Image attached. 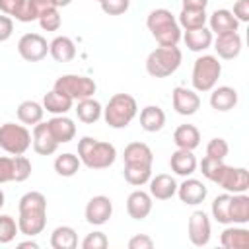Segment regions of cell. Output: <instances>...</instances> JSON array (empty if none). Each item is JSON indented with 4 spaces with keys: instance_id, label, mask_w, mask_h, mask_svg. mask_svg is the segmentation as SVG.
Segmentation results:
<instances>
[{
    "instance_id": "1",
    "label": "cell",
    "mask_w": 249,
    "mask_h": 249,
    "mask_svg": "<svg viewBox=\"0 0 249 249\" xmlns=\"http://www.w3.org/2000/svg\"><path fill=\"white\" fill-rule=\"evenodd\" d=\"M18 228L27 237L39 235L47 226V198L39 191H29L18 204Z\"/></svg>"
},
{
    "instance_id": "2",
    "label": "cell",
    "mask_w": 249,
    "mask_h": 249,
    "mask_svg": "<svg viewBox=\"0 0 249 249\" xmlns=\"http://www.w3.org/2000/svg\"><path fill=\"white\" fill-rule=\"evenodd\" d=\"M78 158L88 169H107L117 160V148L111 142L82 136L78 140Z\"/></svg>"
},
{
    "instance_id": "3",
    "label": "cell",
    "mask_w": 249,
    "mask_h": 249,
    "mask_svg": "<svg viewBox=\"0 0 249 249\" xmlns=\"http://www.w3.org/2000/svg\"><path fill=\"white\" fill-rule=\"evenodd\" d=\"M146 27L161 47H173L181 41V27L177 18L167 8H156L146 18Z\"/></svg>"
},
{
    "instance_id": "4",
    "label": "cell",
    "mask_w": 249,
    "mask_h": 249,
    "mask_svg": "<svg viewBox=\"0 0 249 249\" xmlns=\"http://www.w3.org/2000/svg\"><path fill=\"white\" fill-rule=\"evenodd\" d=\"M138 115V103L130 93H115L103 107V119L111 128H126Z\"/></svg>"
},
{
    "instance_id": "5",
    "label": "cell",
    "mask_w": 249,
    "mask_h": 249,
    "mask_svg": "<svg viewBox=\"0 0 249 249\" xmlns=\"http://www.w3.org/2000/svg\"><path fill=\"white\" fill-rule=\"evenodd\" d=\"M181 60H183V53L177 45H173V47L160 45L148 54L146 72L152 78H167L177 72V68L181 66Z\"/></svg>"
},
{
    "instance_id": "6",
    "label": "cell",
    "mask_w": 249,
    "mask_h": 249,
    "mask_svg": "<svg viewBox=\"0 0 249 249\" xmlns=\"http://www.w3.org/2000/svg\"><path fill=\"white\" fill-rule=\"evenodd\" d=\"M222 76V62L218 60V56L214 54H202L195 60L193 64V88L195 91H210L212 88H216L218 80Z\"/></svg>"
},
{
    "instance_id": "7",
    "label": "cell",
    "mask_w": 249,
    "mask_h": 249,
    "mask_svg": "<svg viewBox=\"0 0 249 249\" xmlns=\"http://www.w3.org/2000/svg\"><path fill=\"white\" fill-rule=\"evenodd\" d=\"M31 146V132L25 124L4 123L0 126V148L10 156H21Z\"/></svg>"
},
{
    "instance_id": "8",
    "label": "cell",
    "mask_w": 249,
    "mask_h": 249,
    "mask_svg": "<svg viewBox=\"0 0 249 249\" xmlns=\"http://www.w3.org/2000/svg\"><path fill=\"white\" fill-rule=\"evenodd\" d=\"M53 88L56 91L66 93L72 101H80V99H86V97H93V93L97 89V84L91 78L82 76V74H64V76L56 78Z\"/></svg>"
},
{
    "instance_id": "9",
    "label": "cell",
    "mask_w": 249,
    "mask_h": 249,
    "mask_svg": "<svg viewBox=\"0 0 249 249\" xmlns=\"http://www.w3.org/2000/svg\"><path fill=\"white\" fill-rule=\"evenodd\" d=\"M18 53L27 62H41L49 54V43L41 33H25L18 41Z\"/></svg>"
},
{
    "instance_id": "10",
    "label": "cell",
    "mask_w": 249,
    "mask_h": 249,
    "mask_svg": "<svg viewBox=\"0 0 249 249\" xmlns=\"http://www.w3.org/2000/svg\"><path fill=\"white\" fill-rule=\"evenodd\" d=\"M218 187H222L226 193L237 195L245 193L249 189V171L245 167H233V165H224L220 175L214 181Z\"/></svg>"
},
{
    "instance_id": "11",
    "label": "cell",
    "mask_w": 249,
    "mask_h": 249,
    "mask_svg": "<svg viewBox=\"0 0 249 249\" xmlns=\"http://www.w3.org/2000/svg\"><path fill=\"white\" fill-rule=\"evenodd\" d=\"M187 233H189V241L196 247H204L210 241L212 235V226L208 220V214L204 210H195L189 216L187 222Z\"/></svg>"
},
{
    "instance_id": "12",
    "label": "cell",
    "mask_w": 249,
    "mask_h": 249,
    "mask_svg": "<svg viewBox=\"0 0 249 249\" xmlns=\"http://www.w3.org/2000/svg\"><path fill=\"white\" fill-rule=\"evenodd\" d=\"M86 222L91 226H103L109 222V218L113 216V202L109 196L105 195H95L88 200L86 210H84Z\"/></svg>"
},
{
    "instance_id": "13",
    "label": "cell",
    "mask_w": 249,
    "mask_h": 249,
    "mask_svg": "<svg viewBox=\"0 0 249 249\" xmlns=\"http://www.w3.org/2000/svg\"><path fill=\"white\" fill-rule=\"evenodd\" d=\"M171 103L173 109L183 115V117H191L200 109V97L195 89H189L185 86H177L171 91Z\"/></svg>"
},
{
    "instance_id": "14",
    "label": "cell",
    "mask_w": 249,
    "mask_h": 249,
    "mask_svg": "<svg viewBox=\"0 0 249 249\" xmlns=\"http://www.w3.org/2000/svg\"><path fill=\"white\" fill-rule=\"evenodd\" d=\"M179 200L187 206H196L200 202H204L206 195H208V189L202 181L195 179V177H185V181L181 185H177V193Z\"/></svg>"
},
{
    "instance_id": "15",
    "label": "cell",
    "mask_w": 249,
    "mask_h": 249,
    "mask_svg": "<svg viewBox=\"0 0 249 249\" xmlns=\"http://www.w3.org/2000/svg\"><path fill=\"white\" fill-rule=\"evenodd\" d=\"M212 45H214V51H216L218 58L233 60V58L239 56L241 47H243V41H241V35L237 31H233V33L216 35V39L212 41Z\"/></svg>"
},
{
    "instance_id": "16",
    "label": "cell",
    "mask_w": 249,
    "mask_h": 249,
    "mask_svg": "<svg viewBox=\"0 0 249 249\" xmlns=\"http://www.w3.org/2000/svg\"><path fill=\"white\" fill-rule=\"evenodd\" d=\"M31 144H33V150L39 154V156H51L56 152V148L60 146L54 136L51 134L47 123H37L33 126V132H31Z\"/></svg>"
},
{
    "instance_id": "17",
    "label": "cell",
    "mask_w": 249,
    "mask_h": 249,
    "mask_svg": "<svg viewBox=\"0 0 249 249\" xmlns=\"http://www.w3.org/2000/svg\"><path fill=\"white\" fill-rule=\"evenodd\" d=\"M126 212L132 220H144L150 216L152 212V195L142 191V189H136L128 195L126 198Z\"/></svg>"
},
{
    "instance_id": "18",
    "label": "cell",
    "mask_w": 249,
    "mask_h": 249,
    "mask_svg": "<svg viewBox=\"0 0 249 249\" xmlns=\"http://www.w3.org/2000/svg\"><path fill=\"white\" fill-rule=\"evenodd\" d=\"M123 161H124V165H148V167H152L154 152L144 142H130L124 146Z\"/></svg>"
},
{
    "instance_id": "19",
    "label": "cell",
    "mask_w": 249,
    "mask_h": 249,
    "mask_svg": "<svg viewBox=\"0 0 249 249\" xmlns=\"http://www.w3.org/2000/svg\"><path fill=\"white\" fill-rule=\"evenodd\" d=\"M239 21L233 18V14L226 8L214 10L208 16V29L212 31V35H224V33H233L237 31Z\"/></svg>"
},
{
    "instance_id": "20",
    "label": "cell",
    "mask_w": 249,
    "mask_h": 249,
    "mask_svg": "<svg viewBox=\"0 0 249 249\" xmlns=\"http://www.w3.org/2000/svg\"><path fill=\"white\" fill-rule=\"evenodd\" d=\"M169 167L175 175H181V177H191L196 167H198V161L193 154V150H181L177 148L171 158H169Z\"/></svg>"
},
{
    "instance_id": "21",
    "label": "cell",
    "mask_w": 249,
    "mask_h": 249,
    "mask_svg": "<svg viewBox=\"0 0 249 249\" xmlns=\"http://www.w3.org/2000/svg\"><path fill=\"white\" fill-rule=\"evenodd\" d=\"M210 107L214 111H220V113H226V111H231L235 105H237V89L231 88V86H218V88H212L210 89Z\"/></svg>"
},
{
    "instance_id": "22",
    "label": "cell",
    "mask_w": 249,
    "mask_h": 249,
    "mask_svg": "<svg viewBox=\"0 0 249 249\" xmlns=\"http://www.w3.org/2000/svg\"><path fill=\"white\" fill-rule=\"evenodd\" d=\"M47 126L58 144H68L76 136V124L66 115H54L51 121H47Z\"/></svg>"
},
{
    "instance_id": "23",
    "label": "cell",
    "mask_w": 249,
    "mask_h": 249,
    "mask_svg": "<svg viewBox=\"0 0 249 249\" xmlns=\"http://www.w3.org/2000/svg\"><path fill=\"white\" fill-rule=\"evenodd\" d=\"M150 195L156 200H169L177 193V181L167 173H158L156 177H150Z\"/></svg>"
},
{
    "instance_id": "24",
    "label": "cell",
    "mask_w": 249,
    "mask_h": 249,
    "mask_svg": "<svg viewBox=\"0 0 249 249\" xmlns=\"http://www.w3.org/2000/svg\"><path fill=\"white\" fill-rule=\"evenodd\" d=\"M181 39L185 41L187 49L193 51V53H202L206 49L212 47V41H214V35L212 31L204 25V27H198V29H189L181 35Z\"/></svg>"
},
{
    "instance_id": "25",
    "label": "cell",
    "mask_w": 249,
    "mask_h": 249,
    "mask_svg": "<svg viewBox=\"0 0 249 249\" xmlns=\"http://www.w3.org/2000/svg\"><path fill=\"white\" fill-rule=\"evenodd\" d=\"M43 109L47 111V113H53V115H66L70 109H72V105H74V101L66 95V93H62V91H56L54 88L51 89V91H47L45 95H43Z\"/></svg>"
},
{
    "instance_id": "26",
    "label": "cell",
    "mask_w": 249,
    "mask_h": 249,
    "mask_svg": "<svg viewBox=\"0 0 249 249\" xmlns=\"http://www.w3.org/2000/svg\"><path fill=\"white\" fill-rule=\"evenodd\" d=\"M220 243H222V247H226V249H249V230L230 224V226L222 231Z\"/></svg>"
},
{
    "instance_id": "27",
    "label": "cell",
    "mask_w": 249,
    "mask_h": 249,
    "mask_svg": "<svg viewBox=\"0 0 249 249\" xmlns=\"http://www.w3.org/2000/svg\"><path fill=\"white\" fill-rule=\"evenodd\" d=\"M49 54L56 62H70L76 56V45H74V41L70 37L58 35L49 43Z\"/></svg>"
},
{
    "instance_id": "28",
    "label": "cell",
    "mask_w": 249,
    "mask_h": 249,
    "mask_svg": "<svg viewBox=\"0 0 249 249\" xmlns=\"http://www.w3.org/2000/svg\"><path fill=\"white\" fill-rule=\"evenodd\" d=\"M74 111L78 115V121H82L86 124H93L103 117V107L93 97H86V99L76 101V109Z\"/></svg>"
},
{
    "instance_id": "29",
    "label": "cell",
    "mask_w": 249,
    "mask_h": 249,
    "mask_svg": "<svg viewBox=\"0 0 249 249\" xmlns=\"http://www.w3.org/2000/svg\"><path fill=\"white\" fill-rule=\"evenodd\" d=\"M173 142L181 150H196L200 144V132L195 124H179L173 132Z\"/></svg>"
},
{
    "instance_id": "30",
    "label": "cell",
    "mask_w": 249,
    "mask_h": 249,
    "mask_svg": "<svg viewBox=\"0 0 249 249\" xmlns=\"http://www.w3.org/2000/svg\"><path fill=\"white\" fill-rule=\"evenodd\" d=\"M165 124V113L158 105H146L140 111V126L146 132H158Z\"/></svg>"
},
{
    "instance_id": "31",
    "label": "cell",
    "mask_w": 249,
    "mask_h": 249,
    "mask_svg": "<svg viewBox=\"0 0 249 249\" xmlns=\"http://www.w3.org/2000/svg\"><path fill=\"white\" fill-rule=\"evenodd\" d=\"M16 115H18V119H19L21 124H31V126H35L37 123L43 121L45 109H43V105H41L39 101L25 99V101H21V103L18 105Z\"/></svg>"
},
{
    "instance_id": "32",
    "label": "cell",
    "mask_w": 249,
    "mask_h": 249,
    "mask_svg": "<svg viewBox=\"0 0 249 249\" xmlns=\"http://www.w3.org/2000/svg\"><path fill=\"white\" fill-rule=\"evenodd\" d=\"M51 247L53 249H76L78 247V233L72 226H58L51 233Z\"/></svg>"
},
{
    "instance_id": "33",
    "label": "cell",
    "mask_w": 249,
    "mask_h": 249,
    "mask_svg": "<svg viewBox=\"0 0 249 249\" xmlns=\"http://www.w3.org/2000/svg\"><path fill=\"white\" fill-rule=\"evenodd\" d=\"M230 218H231V224H239V226H245L249 222V196L245 193L231 195Z\"/></svg>"
},
{
    "instance_id": "34",
    "label": "cell",
    "mask_w": 249,
    "mask_h": 249,
    "mask_svg": "<svg viewBox=\"0 0 249 249\" xmlns=\"http://www.w3.org/2000/svg\"><path fill=\"white\" fill-rule=\"evenodd\" d=\"M206 21H208V14H206V10H193V8H181L179 18H177L179 27L185 29V31L204 27Z\"/></svg>"
},
{
    "instance_id": "35",
    "label": "cell",
    "mask_w": 249,
    "mask_h": 249,
    "mask_svg": "<svg viewBox=\"0 0 249 249\" xmlns=\"http://www.w3.org/2000/svg\"><path fill=\"white\" fill-rule=\"evenodd\" d=\"M53 165H54V171H56L60 177H74V175L78 173L82 161H80V158H78L76 154L66 152V154L56 156V160H54Z\"/></svg>"
},
{
    "instance_id": "36",
    "label": "cell",
    "mask_w": 249,
    "mask_h": 249,
    "mask_svg": "<svg viewBox=\"0 0 249 249\" xmlns=\"http://www.w3.org/2000/svg\"><path fill=\"white\" fill-rule=\"evenodd\" d=\"M230 200H231V193H222L218 195L214 200H212V218L218 222V224H224V226H230L231 224V218H230Z\"/></svg>"
},
{
    "instance_id": "37",
    "label": "cell",
    "mask_w": 249,
    "mask_h": 249,
    "mask_svg": "<svg viewBox=\"0 0 249 249\" xmlns=\"http://www.w3.org/2000/svg\"><path fill=\"white\" fill-rule=\"evenodd\" d=\"M123 175H124V181L132 187H142L150 181L152 177V167L148 165H124L123 169Z\"/></svg>"
},
{
    "instance_id": "38",
    "label": "cell",
    "mask_w": 249,
    "mask_h": 249,
    "mask_svg": "<svg viewBox=\"0 0 249 249\" xmlns=\"http://www.w3.org/2000/svg\"><path fill=\"white\" fill-rule=\"evenodd\" d=\"M54 2L53 0H25V10L21 16V23H29V21H37L39 16L43 12H47L49 8H53Z\"/></svg>"
},
{
    "instance_id": "39",
    "label": "cell",
    "mask_w": 249,
    "mask_h": 249,
    "mask_svg": "<svg viewBox=\"0 0 249 249\" xmlns=\"http://www.w3.org/2000/svg\"><path fill=\"white\" fill-rule=\"evenodd\" d=\"M18 233H19L18 222L10 214H0V245L12 243Z\"/></svg>"
},
{
    "instance_id": "40",
    "label": "cell",
    "mask_w": 249,
    "mask_h": 249,
    "mask_svg": "<svg viewBox=\"0 0 249 249\" xmlns=\"http://www.w3.org/2000/svg\"><path fill=\"white\" fill-rule=\"evenodd\" d=\"M37 21H39V25H41L43 31H58L60 25H62V18H60V12H58L56 6L49 8L47 12H43Z\"/></svg>"
},
{
    "instance_id": "41",
    "label": "cell",
    "mask_w": 249,
    "mask_h": 249,
    "mask_svg": "<svg viewBox=\"0 0 249 249\" xmlns=\"http://www.w3.org/2000/svg\"><path fill=\"white\" fill-rule=\"evenodd\" d=\"M200 165V173L208 179V181H216V177L220 175V171L224 169V160H216V158H210V156H204L202 161L198 163Z\"/></svg>"
},
{
    "instance_id": "42",
    "label": "cell",
    "mask_w": 249,
    "mask_h": 249,
    "mask_svg": "<svg viewBox=\"0 0 249 249\" xmlns=\"http://www.w3.org/2000/svg\"><path fill=\"white\" fill-rule=\"evenodd\" d=\"M31 175V161L21 154V156H14V181L16 183H23L27 181Z\"/></svg>"
},
{
    "instance_id": "43",
    "label": "cell",
    "mask_w": 249,
    "mask_h": 249,
    "mask_svg": "<svg viewBox=\"0 0 249 249\" xmlns=\"http://www.w3.org/2000/svg\"><path fill=\"white\" fill-rule=\"evenodd\" d=\"M23 10H25V0H0V12L10 16L12 19L16 18L18 21H21Z\"/></svg>"
},
{
    "instance_id": "44",
    "label": "cell",
    "mask_w": 249,
    "mask_h": 249,
    "mask_svg": "<svg viewBox=\"0 0 249 249\" xmlns=\"http://www.w3.org/2000/svg\"><path fill=\"white\" fill-rule=\"evenodd\" d=\"M230 154V146L224 138H212L206 144V156L216 158V160H226V156Z\"/></svg>"
},
{
    "instance_id": "45",
    "label": "cell",
    "mask_w": 249,
    "mask_h": 249,
    "mask_svg": "<svg viewBox=\"0 0 249 249\" xmlns=\"http://www.w3.org/2000/svg\"><path fill=\"white\" fill-rule=\"evenodd\" d=\"M109 239L103 231H91L82 239V249H105Z\"/></svg>"
},
{
    "instance_id": "46",
    "label": "cell",
    "mask_w": 249,
    "mask_h": 249,
    "mask_svg": "<svg viewBox=\"0 0 249 249\" xmlns=\"http://www.w3.org/2000/svg\"><path fill=\"white\" fill-rule=\"evenodd\" d=\"M99 6L107 16H121L130 8V0H101Z\"/></svg>"
},
{
    "instance_id": "47",
    "label": "cell",
    "mask_w": 249,
    "mask_h": 249,
    "mask_svg": "<svg viewBox=\"0 0 249 249\" xmlns=\"http://www.w3.org/2000/svg\"><path fill=\"white\" fill-rule=\"evenodd\" d=\"M14 181V156H0V185Z\"/></svg>"
},
{
    "instance_id": "48",
    "label": "cell",
    "mask_w": 249,
    "mask_h": 249,
    "mask_svg": "<svg viewBox=\"0 0 249 249\" xmlns=\"http://www.w3.org/2000/svg\"><path fill=\"white\" fill-rule=\"evenodd\" d=\"M154 247V239L146 233H136L128 239V249H152Z\"/></svg>"
},
{
    "instance_id": "49",
    "label": "cell",
    "mask_w": 249,
    "mask_h": 249,
    "mask_svg": "<svg viewBox=\"0 0 249 249\" xmlns=\"http://www.w3.org/2000/svg\"><path fill=\"white\" fill-rule=\"evenodd\" d=\"M233 18L239 23H247L249 21V0H237L233 4Z\"/></svg>"
},
{
    "instance_id": "50",
    "label": "cell",
    "mask_w": 249,
    "mask_h": 249,
    "mask_svg": "<svg viewBox=\"0 0 249 249\" xmlns=\"http://www.w3.org/2000/svg\"><path fill=\"white\" fill-rule=\"evenodd\" d=\"M14 33V19L6 14L0 16V43H6Z\"/></svg>"
},
{
    "instance_id": "51",
    "label": "cell",
    "mask_w": 249,
    "mask_h": 249,
    "mask_svg": "<svg viewBox=\"0 0 249 249\" xmlns=\"http://www.w3.org/2000/svg\"><path fill=\"white\" fill-rule=\"evenodd\" d=\"M208 0H183V8H193V10H206Z\"/></svg>"
},
{
    "instance_id": "52",
    "label": "cell",
    "mask_w": 249,
    "mask_h": 249,
    "mask_svg": "<svg viewBox=\"0 0 249 249\" xmlns=\"http://www.w3.org/2000/svg\"><path fill=\"white\" fill-rule=\"evenodd\" d=\"M18 247H19V249H23V247H31V249H37V247H39V243H37V241H33V239H27V241H21V243H18Z\"/></svg>"
},
{
    "instance_id": "53",
    "label": "cell",
    "mask_w": 249,
    "mask_h": 249,
    "mask_svg": "<svg viewBox=\"0 0 249 249\" xmlns=\"http://www.w3.org/2000/svg\"><path fill=\"white\" fill-rule=\"evenodd\" d=\"M54 2V6L56 8H66V6H70L72 4V0H53Z\"/></svg>"
},
{
    "instance_id": "54",
    "label": "cell",
    "mask_w": 249,
    "mask_h": 249,
    "mask_svg": "<svg viewBox=\"0 0 249 249\" xmlns=\"http://www.w3.org/2000/svg\"><path fill=\"white\" fill-rule=\"evenodd\" d=\"M6 204V195H4V191L0 189V210H2V206Z\"/></svg>"
},
{
    "instance_id": "55",
    "label": "cell",
    "mask_w": 249,
    "mask_h": 249,
    "mask_svg": "<svg viewBox=\"0 0 249 249\" xmlns=\"http://www.w3.org/2000/svg\"><path fill=\"white\" fill-rule=\"evenodd\" d=\"M95 2H101V0H95Z\"/></svg>"
}]
</instances>
